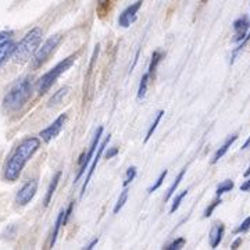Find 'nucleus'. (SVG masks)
Returning <instances> with one entry per match:
<instances>
[{"instance_id":"f257e3e1","label":"nucleus","mask_w":250,"mask_h":250,"mask_svg":"<svg viewBox=\"0 0 250 250\" xmlns=\"http://www.w3.org/2000/svg\"><path fill=\"white\" fill-rule=\"evenodd\" d=\"M39 147H41V138H36V136L25 138L24 141L18 143L4 164L3 181L10 182V184L16 182L20 178L28 161L34 157V154L39 150Z\"/></svg>"},{"instance_id":"f03ea898","label":"nucleus","mask_w":250,"mask_h":250,"mask_svg":"<svg viewBox=\"0 0 250 250\" xmlns=\"http://www.w3.org/2000/svg\"><path fill=\"white\" fill-rule=\"evenodd\" d=\"M42 38H43V32L41 28L35 27L28 31L25 36L20 41V43L16 45V49L11 54L13 62L22 65L29 60H32L38 49L42 45Z\"/></svg>"},{"instance_id":"7ed1b4c3","label":"nucleus","mask_w":250,"mask_h":250,"mask_svg":"<svg viewBox=\"0 0 250 250\" xmlns=\"http://www.w3.org/2000/svg\"><path fill=\"white\" fill-rule=\"evenodd\" d=\"M32 80L29 77L18 80L3 99V108L6 111L21 110L32 96Z\"/></svg>"},{"instance_id":"20e7f679","label":"nucleus","mask_w":250,"mask_h":250,"mask_svg":"<svg viewBox=\"0 0 250 250\" xmlns=\"http://www.w3.org/2000/svg\"><path fill=\"white\" fill-rule=\"evenodd\" d=\"M75 60H77V56H75V54H71L70 57H67V59L62 60L59 64H56L52 70H49L46 74H43V75L39 78L38 83H36V90H38V93L42 96V95H45L46 92H49V89L56 83V81L59 80V77L71 68V65L74 64Z\"/></svg>"},{"instance_id":"39448f33","label":"nucleus","mask_w":250,"mask_h":250,"mask_svg":"<svg viewBox=\"0 0 250 250\" xmlns=\"http://www.w3.org/2000/svg\"><path fill=\"white\" fill-rule=\"evenodd\" d=\"M62 36L60 35V34H57V35H54V36H50L49 39H46L45 43L38 49V52H36L35 56H34L32 62H31V68H32V70H38V68H41V67H42V65L49 60V57L56 52V49L59 47L60 42H62Z\"/></svg>"},{"instance_id":"423d86ee","label":"nucleus","mask_w":250,"mask_h":250,"mask_svg":"<svg viewBox=\"0 0 250 250\" xmlns=\"http://www.w3.org/2000/svg\"><path fill=\"white\" fill-rule=\"evenodd\" d=\"M102 134H103V126H99L98 129H96V132H95L93 141H92V143H90L89 150L85 153V154H82V156L80 157V160H78L80 170H78V174H77V177H75V182H78V181L81 179V177L85 174V171H86V168H88L90 160L93 159V156H95L96 149H98V146H99V141H100V138H102Z\"/></svg>"},{"instance_id":"0eeeda50","label":"nucleus","mask_w":250,"mask_h":250,"mask_svg":"<svg viewBox=\"0 0 250 250\" xmlns=\"http://www.w3.org/2000/svg\"><path fill=\"white\" fill-rule=\"evenodd\" d=\"M67 120H68V116H67L65 113H64V114H60V116L54 120L52 124L47 126V128H45L43 131H41V134H39L41 139L46 143H49L50 141H53L54 138L62 132V129L64 128V125H65V123H67Z\"/></svg>"},{"instance_id":"6e6552de","label":"nucleus","mask_w":250,"mask_h":250,"mask_svg":"<svg viewBox=\"0 0 250 250\" xmlns=\"http://www.w3.org/2000/svg\"><path fill=\"white\" fill-rule=\"evenodd\" d=\"M38 192V179H31L27 184H24L20 188V190L16 195V203L18 206H27Z\"/></svg>"},{"instance_id":"1a4fd4ad","label":"nucleus","mask_w":250,"mask_h":250,"mask_svg":"<svg viewBox=\"0 0 250 250\" xmlns=\"http://www.w3.org/2000/svg\"><path fill=\"white\" fill-rule=\"evenodd\" d=\"M142 3L143 0H136L135 3L131 4V6H128V7L120 14V17H118V25L123 28L129 27L135 20H136V14H138V11L142 7Z\"/></svg>"},{"instance_id":"9d476101","label":"nucleus","mask_w":250,"mask_h":250,"mask_svg":"<svg viewBox=\"0 0 250 250\" xmlns=\"http://www.w3.org/2000/svg\"><path fill=\"white\" fill-rule=\"evenodd\" d=\"M110 142V135L106 136V139L103 141V142L100 143L98 146V152L95 153V156H93V161H92V166H90L89 172H88V175H86V178L83 181V185H82V190H81V196H83V193H85V190H86V187L89 185V181L92 178V175H93V172L96 170V167H98V163L99 160L102 159V156H103V153L106 150V146Z\"/></svg>"},{"instance_id":"9b49d317","label":"nucleus","mask_w":250,"mask_h":250,"mask_svg":"<svg viewBox=\"0 0 250 250\" xmlns=\"http://www.w3.org/2000/svg\"><path fill=\"white\" fill-rule=\"evenodd\" d=\"M249 28H250L249 18L246 17V16L238 18V20L233 22L235 36H233L232 42H235V43H241L242 41H243V39L248 36V34H249V31H250Z\"/></svg>"},{"instance_id":"f8f14e48","label":"nucleus","mask_w":250,"mask_h":250,"mask_svg":"<svg viewBox=\"0 0 250 250\" xmlns=\"http://www.w3.org/2000/svg\"><path fill=\"white\" fill-rule=\"evenodd\" d=\"M224 232H225V227H224L223 224L220 223L213 225V228L210 231V246H211V249H215L221 243Z\"/></svg>"},{"instance_id":"ddd939ff","label":"nucleus","mask_w":250,"mask_h":250,"mask_svg":"<svg viewBox=\"0 0 250 250\" xmlns=\"http://www.w3.org/2000/svg\"><path fill=\"white\" fill-rule=\"evenodd\" d=\"M14 49H16V42L11 39H6V41L0 42V67L9 57H11Z\"/></svg>"},{"instance_id":"4468645a","label":"nucleus","mask_w":250,"mask_h":250,"mask_svg":"<svg viewBox=\"0 0 250 250\" xmlns=\"http://www.w3.org/2000/svg\"><path fill=\"white\" fill-rule=\"evenodd\" d=\"M60 179H62V171H57V172H56V175L53 177V179H52V182H50V185H49V188H47L45 200H43V205H45V207H47V206L50 205V202H52V199H53L54 192H56V189H57V187H59Z\"/></svg>"},{"instance_id":"2eb2a0df","label":"nucleus","mask_w":250,"mask_h":250,"mask_svg":"<svg viewBox=\"0 0 250 250\" xmlns=\"http://www.w3.org/2000/svg\"><path fill=\"white\" fill-rule=\"evenodd\" d=\"M236 139H238V135H236V134L231 135V136H229V138H228V139L225 141V143H224L223 146H221V147H220V149H218V150L215 152L214 157H213V160H211V164H215L217 161L220 160V159L223 157L224 154L228 152V149H229V147L232 146L233 143L236 142Z\"/></svg>"},{"instance_id":"dca6fc26","label":"nucleus","mask_w":250,"mask_h":250,"mask_svg":"<svg viewBox=\"0 0 250 250\" xmlns=\"http://www.w3.org/2000/svg\"><path fill=\"white\" fill-rule=\"evenodd\" d=\"M68 92H70V88H68V86H62V88H60L57 92H54V95L50 98V100H49V106L52 107V106H56V104H60L62 102V99L68 95Z\"/></svg>"},{"instance_id":"f3484780","label":"nucleus","mask_w":250,"mask_h":250,"mask_svg":"<svg viewBox=\"0 0 250 250\" xmlns=\"http://www.w3.org/2000/svg\"><path fill=\"white\" fill-rule=\"evenodd\" d=\"M62 220H64V210H62L59 215H57V220H56V224H54V229L53 233H52V238H50V248H53L54 243L57 241V236L60 233V229L62 227Z\"/></svg>"},{"instance_id":"a211bd4d","label":"nucleus","mask_w":250,"mask_h":250,"mask_svg":"<svg viewBox=\"0 0 250 250\" xmlns=\"http://www.w3.org/2000/svg\"><path fill=\"white\" fill-rule=\"evenodd\" d=\"M150 74L146 72L142 77V80L139 82V89H138V99L142 100L145 96H146V92H147V85H149V80H150Z\"/></svg>"},{"instance_id":"6ab92c4d","label":"nucleus","mask_w":250,"mask_h":250,"mask_svg":"<svg viewBox=\"0 0 250 250\" xmlns=\"http://www.w3.org/2000/svg\"><path fill=\"white\" fill-rule=\"evenodd\" d=\"M185 172H187V168H184V170L181 171V172L178 174V177H177V179H175V181L172 182V185H171L170 189L167 190V195H166V199H164L166 202H168V200L171 199V196H172V195L175 193V190H177V188L179 187V184H181V181H182V178H184Z\"/></svg>"},{"instance_id":"aec40b11","label":"nucleus","mask_w":250,"mask_h":250,"mask_svg":"<svg viewBox=\"0 0 250 250\" xmlns=\"http://www.w3.org/2000/svg\"><path fill=\"white\" fill-rule=\"evenodd\" d=\"M164 57V54L161 53V52H154V53L152 54V60H150V65H149V74H150V77H153L154 75V72H156V70H157V65H159V62H161V59Z\"/></svg>"},{"instance_id":"412c9836","label":"nucleus","mask_w":250,"mask_h":250,"mask_svg":"<svg viewBox=\"0 0 250 250\" xmlns=\"http://www.w3.org/2000/svg\"><path fill=\"white\" fill-rule=\"evenodd\" d=\"M163 116H164V111H163V110H160V111L157 113V116H156V118L153 120L152 125L149 126V131H147V134H146V138H145V142H147V141H149V139L152 138L153 132L156 131L157 125L160 124V121H161V118H163Z\"/></svg>"},{"instance_id":"4be33fe9","label":"nucleus","mask_w":250,"mask_h":250,"mask_svg":"<svg viewBox=\"0 0 250 250\" xmlns=\"http://www.w3.org/2000/svg\"><path fill=\"white\" fill-rule=\"evenodd\" d=\"M233 187H235V185H233L232 181H229V179H228V181H224L221 185H218L215 193H217V196H221V195L227 193V192H231L233 189Z\"/></svg>"},{"instance_id":"5701e85b","label":"nucleus","mask_w":250,"mask_h":250,"mask_svg":"<svg viewBox=\"0 0 250 250\" xmlns=\"http://www.w3.org/2000/svg\"><path fill=\"white\" fill-rule=\"evenodd\" d=\"M126 200H128V189L125 188L124 190L121 192V195H120V197H118V200H117L116 206H114V214H117L123 207H124V205L126 203Z\"/></svg>"},{"instance_id":"b1692460","label":"nucleus","mask_w":250,"mask_h":250,"mask_svg":"<svg viewBox=\"0 0 250 250\" xmlns=\"http://www.w3.org/2000/svg\"><path fill=\"white\" fill-rule=\"evenodd\" d=\"M111 0H98V14L100 17H104L110 10Z\"/></svg>"},{"instance_id":"393cba45","label":"nucleus","mask_w":250,"mask_h":250,"mask_svg":"<svg viewBox=\"0 0 250 250\" xmlns=\"http://www.w3.org/2000/svg\"><path fill=\"white\" fill-rule=\"evenodd\" d=\"M188 192L189 190H184L182 193H179V195H177L175 196V199H174V203H172V206H171V208H170V213H175L177 210L179 208V206H181V203H182V200L185 199V196L188 195Z\"/></svg>"},{"instance_id":"a878e982","label":"nucleus","mask_w":250,"mask_h":250,"mask_svg":"<svg viewBox=\"0 0 250 250\" xmlns=\"http://www.w3.org/2000/svg\"><path fill=\"white\" fill-rule=\"evenodd\" d=\"M221 203H223V200H221V197L218 196V197H217V199H215V200H213V202L210 203V206H208L207 208H206L203 217H205V218H208L210 215L214 213V210H215V208H217V206H220V205H221Z\"/></svg>"},{"instance_id":"bb28decb","label":"nucleus","mask_w":250,"mask_h":250,"mask_svg":"<svg viewBox=\"0 0 250 250\" xmlns=\"http://www.w3.org/2000/svg\"><path fill=\"white\" fill-rule=\"evenodd\" d=\"M167 175H168V171L167 170L163 171V172L160 174V177L156 179V182L153 184L152 187L149 188V193H153L154 190H157V189H159V188L163 185V182H164V179H166V177H167Z\"/></svg>"},{"instance_id":"cd10ccee","label":"nucleus","mask_w":250,"mask_h":250,"mask_svg":"<svg viewBox=\"0 0 250 250\" xmlns=\"http://www.w3.org/2000/svg\"><path fill=\"white\" fill-rule=\"evenodd\" d=\"M135 177H136V167H129L128 170H126V174H125V181H124V187L126 188L132 181L135 179Z\"/></svg>"},{"instance_id":"c85d7f7f","label":"nucleus","mask_w":250,"mask_h":250,"mask_svg":"<svg viewBox=\"0 0 250 250\" xmlns=\"http://www.w3.org/2000/svg\"><path fill=\"white\" fill-rule=\"evenodd\" d=\"M184 245H185V239L184 238H177L175 241H172L168 245V246H166L164 249L166 250H178L181 248H184Z\"/></svg>"},{"instance_id":"c756f323","label":"nucleus","mask_w":250,"mask_h":250,"mask_svg":"<svg viewBox=\"0 0 250 250\" xmlns=\"http://www.w3.org/2000/svg\"><path fill=\"white\" fill-rule=\"evenodd\" d=\"M250 229V217H248L243 223L235 229V233H243V232H248Z\"/></svg>"},{"instance_id":"7c9ffc66","label":"nucleus","mask_w":250,"mask_h":250,"mask_svg":"<svg viewBox=\"0 0 250 250\" xmlns=\"http://www.w3.org/2000/svg\"><path fill=\"white\" fill-rule=\"evenodd\" d=\"M118 152H120L118 147H110L107 152H106V154H104V157L106 159H113V157H116L117 154H118Z\"/></svg>"},{"instance_id":"2f4dec72","label":"nucleus","mask_w":250,"mask_h":250,"mask_svg":"<svg viewBox=\"0 0 250 250\" xmlns=\"http://www.w3.org/2000/svg\"><path fill=\"white\" fill-rule=\"evenodd\" d=\"M11 35H13V32H11V31H0V42H3V41L9 39Z\"/></svg>"},{"instance_id":"473e14b6","label":"nucleus","mask_w":250,"mask_h":250,"mask_svg":"<svg viewBox=\"0 0 250 250\" xmlns=\"http://www.w3.org/2000/svg\"><path fill=\"white\" fill-rule=\"evenodd\" d=\"M241 190H242V192H250V179L245 181V182L242 184Z\"/></svg>"},{"instance_id":"72a5a7b5","label":"nucleus","mask_w":250,"mask_h":250,"mask_svg":"<svg viewBox=\"0 0 250 250\" xmlns=\"http://www.w3.org/2000/svg\"><path fill=\"white\" fill-rule=\"evenodd\" d=\"M241 245H242V238H238V239H235L232 245H231V249L236 250L239 246H241Z\"/></svg>"},{"instance_id":"f704fd0d","label":"nucleus","mask_w":250,"mask_h":250,"mask_svg":"<svg viewBox=\"0 0 250 250\" xmlns=\"http://www.w3.org/2000/svg\"><path fill=\"white\" fill-rule=\"evenodd\" d=\"M98 242H99V238H95V239L90 242V243H89V245H88V246H86V248H83V249H86V250L93 249V248H95V246L98 245Z\"/></svg>"},{"instance_id":"c9c22d12","label":"nucleus","mask_w":250,"mask_h":250,"mask_svg":"<svg viewBox=\"0 0 250 250\" xmlns=\"http://www.w3.org/2000/svg\"><path fill=\"white\" fill-rule=\"evenodd\" d=\"M249 147H250V136H249V139L245 142V145L242 146V150H246V149H249Z\"/></svg>"},{"instance_id":"e433bc0d","label":"nucleus","mask_w":250,"mask_h":250,"mask_svg":"<svg viewBox=\"0 0 250 250\" xmlns=\"http://www.w3.org/2000/svg\"><path fill=\"white\" fill-rule=\"evenodd\" d=\"M249 175H250V166H249V168L245 171V177H249Z\"/></svg>"}]
</instances>
